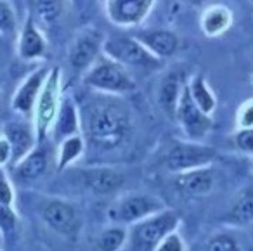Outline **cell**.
<instances>
[{
  "label": "cell",
  "instance_id": "obj_1",
  "mask_svg": "<svg viewBox=\"0 0 253 251\" xmlns=\"http://www.w3.org/2000/svg\"><path fill=\"white\" fill-rule=\"evenodd\" d=\"M130 130L128 113L116 101H99L88 113L87 137L97 149L109 151L118 147Z\"/></svg>",
  "mask_w": 253,
  "mask_h": 251
},
{
  "label": "cell",
  "instance_id": "obj_2",
  "mask_svg": "<svg viewBox=\"0 0 253 251\" xmlns=\"http://www.w3.org/2000/svg\"><path fill=\"white\" fill-rule=\"evenodd\" d=\"M102 50L109 56V59L116 61L125 66L135 68H158L160 61L156 56H151V50H148L137 39L123 35H113L104 40Z\"/></svg>",
  "mask_w": 253,
  "mask_h": 251
},
{
  "label": "cell",
  "instance_id": "obj_3",
  "mask_svg": "<svg viewBox=\"0 0 253 251\" xmlns=\"http://www.w3.org/2000/svg\"><path fill=\"white\" fill-rule=\"evenodd\" d=\"M177 222H179V218H177L175 213L165 211L158 216H153L151 220L137 223L132 229L130 248L141 251L156 250L158 244L175 229Z\"/></svg>",
  "mask_w": 253,
  "mask_h": 251
},
{
  "label": "cell",
  "instance_id": "obj_4",
  "mask_svg": "<svg viewBox=\"0 0 253 251\" xmlns=\"http://www.w3.org/2000/svg\"><path fill=\"white\" fill-rule=\"evenodd\" d=\"M85 84L104 92H128L134 90V82L116 61H101L85 77Z\"/></svg>",
  "mask_w": 253,
  "mask_h": 251
},
{
  "label": "cell",
  "instance_id": "obj_5",
  "mask_svg": "<svg viewBox=\"0 0 253 251\" xmlns=\"http://www.w3.org/2000/svg\"><path fill=\"white\" fill-rule=\"evenodd\" d=\"M215 158V149L200 144H175L165 156V167L170 171H187L210 163Z\"/></svg>",
  "mask_w": 253,
  "mask_h": 251
},
{
  "label": "cell",
  "instance_id": "obj_6",
  "mask_svg": "<svg viewBox=\"0 0 253 251\" xmlns=\"http://www.w3.org/2000/svg\"><path fill=\"white\" fill-rule=\"evenodd\" d=\"M59 68H54L49 73V78L43 84L40 90V97L37 101V133L40 139H43L49 130V125L52 123L56 115L57 106V94H59Z\"/></svg>",
  "mask_w": 253,
  "mask_h": 251
},
{
  "label": "cell",
  "instance_id": "obj_7",
  "mask_svg": "<svg viewBox=\"0 0 253 251\" xmlns=\"http://www.w3.org/2000/svg\"><path fill=\"white\" fill-rule=\"evenodd\" d=\"M177 118L180 120L184 130L189 137H201L210 130L211 122L207 118V113H203L194 102L189 87H186L180 94V101L177 106Z\"/></svg>",
  "mask_w": 253,
  "mask_h": 251
},
{
  "label": "cell",
  "instance_id": "obj_8",
  "mask_svg": "<svg viewBox=\"0 0 253 251\" xmlns=\"http://www.w3.org/2000/svg\"><path fill=\"white\" fill-rule=\"evenodd\" d=\"M153 4L155 0H106V12L116 25L130 26L141 23Z\"/></svg>",
  "mask_w": 253,
  "mask_h": 251
},
{
  "label": "cell",
  "instance_id": "obj_9",
  "mask_svg": "<svg viewBox=\"0 0 253 251\" xmlns=\"http://www.w3.org/2000/svg\"><path fill=\"white\" fill-rule=\"evenodd\" d=\"M43 220L52 227L56 232L63 236H75L80 229V218L71 205L64 201H49L43 206Z\"/></svg>",
  "mask_w": 253,
  "mask_h": 251
},
{
  "label": "cell",
  "instance_id": "obj_10",
  "mask_svg": "<svg viewBox=\"0 0 253 251\" xmlns=\"http://www.w3.org/2000/svg\"><path fill=\"white\" fill-rule=\"evenodd\" d=\"M101 50V37L94 32H84L73 40L70 49V61L73 68L84 70L97 57Z\"/></svg>",
  "mask_w": 253,
  "mask_h": 251
},
{
  "label": "cell",
  "instance_id": "obj_11",
  "mask_svg": "<svg viewBox=\"0 0 253 251\" xmlns=\"http://www.w3.org/2000/svg\"><path fill=\"white\" fill-rule=\"evenodd\" d=\"M47 73H49V70L43 68V70L35 71L30 78H26V82L19 87L18 94L14 97V102H12V108L16 111L26 113V115L32 111L33 104H35L37 97H39L40 90H42L43 84H45L43 80H45Z\"/></svg>",
  "mask_w": 253,
  "mask_h": 251
},
{
  "label": "cell",
  "instance_id": "obj_12",
  "mask_svg": "<svg viewBox=\"0 0 253 251\" xmlns=\"http://www.w3.org/2000/svg\"><path fill=\"white\" fill-rule=\"evenodd\" d=\"M137 40L148 50H151L153 54H156V57L172 56V54L177 50V47H179V39H177L172 32H167V30L142 32L137 35Z\"/></svg>",
  "mask_w": 253,
  "mask_h": 251
},
{
  "label": "cell",
  "instance_id": "obj_13",
  "mask_svg": "<svg viewBox=\"0 0 253 251\" xmlns=\"http://www.w3.org/2000/svg\"><path fill=\"white\" fill-rule=\"evenodd\" d=\"M177 187L189 196H205L213 187V171L208 168L187 170L177 178Z\"/></svg>",
  "mask_w": 253,
  "mask_h": 251
},
{
  "label": "cell",
  "instance_id": "obj_14",
  "mask_svg": "<svg viewBox=\"0 0 253 251\" xmlns=\"http://www.w3.org/2000/svg\"><path fill=\"white\" fill-rule=\"evenodd\" d=\"M84 178L88 189L97 194H108V192L116 191L125 182L123 175L113 168H90L84 171Z\"/></svg>",
  "mask_w": 253,
  "mask_h": 251
},
{
  "label": "cell",
  "instance_id": "obj_15",
  "mask_svg": "<svg viewBox=\"0 0 253 251\" xmlns=\"http://www.w3.org/2000/svg\"><path fill=\"white\" fill-rule=\"evenodd\" d=\"M45 52V40L37 30L33 23V16H30L19 39V56L23 59H35Z\"/></svg>",
  "mask_w": 253,
  "mask_h": 251
},
{
  "label": "cell",
  "instance_id": "obj_16",
  "mask_svg": "<svg viewBox=\"0 0 253 251\" xmlns=\"http://www.w3.org/2000/svg\"><path fill=\"white\" fill-rule=\"evenodd\" d=\"M160 208V203L153 198H146V196H132V198L125 199L118 208V218L125 220V222H134L142 216L149 215V213L156 211Z\"/></svg>",
  "mask_w": 253,
  "mask_h": 251
},
{
  "label": "cell",
  "instance_id": "obj_17",
  "mask_svg": "<svg viewBox=\"0 0 253 251\" xmlns=\"http://www.w3.org/2000/svg\"><path fill=\"white\" fill-rule=\"evenodd\" d=\"M180 77L177 73H170L163 78L162 85H160L158 92V101L162 109L169 116L177 115V106L180 101Z\"/></svg>",
  "mask_w": 253,
  "mask_h": 251
},
{
  "label": "cell",
  "instance_id": "obj_18",
  "mask_svg": "<svg viewBox=\"0 0 253 251\" xmlns=\"http://www.w3.org/2000/svg\"><path fill=\"white\" fill-rule=\"evenodd\" d=\"M5 137H7L11 149L14 153V160L26 156V153L32 147V133L21 123H11L5 126Z\"/></svg>",
  "mask_w": 253,
  "mask_h": 251
},
{
  "label": "cell",
  "instance_id": "obj_19",
  "mask_svg": "<svg viewBox=\"0 0 253 251\" xmlns=\"http://www.w3.org/2000/svg\"><path fill=\"white\" fill-rule=\"evenodd\" d=\"M47 170V154L43 149H37L30 153L25 160L21 161L18 168V173L23 180H35L43 171Z\"/></svg>",
  "mask_w": 253,
  "mask_h": 251
},
{
  "label": "cell",
  "instance_id": "obj_20",
  "mask_svg": "<svg viewBox=\"0 0 253 251\" xmlns=\"http://www.w3.org/2000/svg\"><path fill=\"white\" fill-rule=\"evenodd\" d=\"M77 130H78V122H77L75 106L71 104L70 101H64L63 108H61V113H59V118H57V125H56L57 140L73 135Z\"/></svg>",
  "mask_w": 253,
  "mask_h": 251
},
{
  "label": "cell",
  "instance_id": "obj_21",
  "mask_svg": "<svg viewBox=\"0 0 253 251\" xmlns=\"http://www.w3.org/2000/svg\"><path fill=\"white\" fill-rule=\"evenodd\" d=\"M229 218L238 225H246L253 222V189L243 192L241 198L234 203Z\"/></svg>",
  "mask_w": 253,
  "mask_h": 251
},
{
  "label": "cell",
  "instance_id": "obj_22",
  "mask_svg": "<svg viewBox=\"0 0 253 251\" xmlns=\"http://www.w3.org/2000/svg\"><path fill=\"white\" fill-rule=\"evenodd\" d=\"M231 23V12L224 7H213L205 14L203 30L207 35H218Z\"/></svg>",
  "mask_w": 253,
  "mask_h": 251
},
{
  "label": "cell",
  "instance_id": "obj_23",
  "mask_svg": "<svg viewBox=\"0 0 253 251\" xmlns=\"http://www.w3.org/2000/svg\"><path fill=\"white\" fill-rule=\"evenodd\" d=\"M189 92H191V95H193L194 102L198 104V108H200L203 113L208 115V113L215 108V99H213V95L210 94V90L207 88V85H205L203 77L194 78L193 84H191V87H189Z\"/></svg>",
  "mask_w": 253,
  "mask_h": 251
},
{
  "label": "cell",
  "instance_id": "obj_24",
  "mask_svg": "<svg viewBox=\"0 0 253 251\" xmlns=\"http://www.w3.org/2000/svg\"><path fill=\"white\" fill-rule=\"evenodd\" d=\"M35 9L43 25H52L63 12V0H37Z\"/></svg>",
  "mask_w": 253,
  "mask_h": 251
},
{
  "label": "cell",
  "instance_id": "obj_25",
  "mask_svg": "<svg viewBox=\"0 0 253 251\" xmlns=\"http://www.w3.org/2000/svg\"><path fill=\"white\" fill-rule=\"evenodd\" d=\"M82 149H84V142L80 137H70L64 139L63 146H61V158H59V170H63L68 163L80 156Z\"/></svg>",
  "mask_w": 253,
  "mask_h": 251
},
{
  "label": "cell",
  "instance_id": "obj_26",
  "mask_svg": "<svg viewBox=\"0 0 253 251\" xmlns=\"http://www.w3.org/2000/svg\"><path fill=\"white\" fill-rule=\"evenodd\" d=\"M125 241V230L123 229H109L101 236L99 246L101 250H118Z\"/></svg>",
  "mask_w": 253,
  "mask_h": 251
},
{
  "label": "cell",
  "instance_id": "obj_27",
  "mask_svg": "<svg viewBox=\"0 0 253 251\" xmlns=\"http://www.w3.org/2000/svg\"><path fill=\"white\" fill-rule=\"evenodd\" d=\"M16 14L9 2L0 0V32H14Z\"/></svg>",
  "mask_w": 253,
  "mask_h": 251
},
{
  "label": "cell",
  "instance_id": "obj_28",
  "mask_svg": "<svg viewBox=\"0 0 253 251\" xmlns=\"http://www.w3.org/2000/svg\"><path fill=\"white\" fill-rule=\"evenodd\" d=\"M16 227V215L11 206L0 201V229L4 232H12Z\"/></svg>",
  "mask_w": 253,
  "mask_h": 251
},
{
  "label": "cell",
  "instance_id": "obj_29",
  "mask_svg": "<svg viewBox=\"0 0 253 251\" xmlns=\"http://www.w3.org/2000/svg\"><path fill=\"white\" fill-rule=\"evenodd\" d=\"M208 250L211 251H225V250H236L234 239L229 236H217L208 243Z\"/></svg>",
  "mask_w": 253,
  "mask_h": 251
},
{
  "label": "cell",
  "instance_id": "obj_30",
  "mask_svg": "<svg viewBox=\"0 0 253 251\" xmlns=\"http://www.w3.org/2000/svg\"><path fill=\"white\" fill-rule=\"evenodd\" d=\"M236 144H238L239 149L253 153V128L239 132L238 135H236Z\"/></svg>",
  "mask_w": 253,
  "mask_h": 251
},
{
  "label": "cell",
  "instance_id": "obj_31",
  "mask_svg": "<svg viewBox=\"0 0 253 251\" xmlns=\"http://www.w3.org/2000/svg\"><path fill=\"white\" fill-rule=\"evenodd\" d=\"M156 250H162V251H179V250H184L182 246V241L179 239V236L175 234H169L162 243L158 244Z\"/></svg>",
  "mask_w": 253,
  "mask_h": 251
},
{
  "label": "cell",
  "instance_id": "obj_32",
  "mask_svg": "<svg viewBox=\"0 0 253 251\" xmlns=\"http://www.w3.org/2000/svg\"><path fill=\"white\" fill-rule=\"evenodd\" d=\"M0 201L5 203V205H11L12 203V189L9 185L5 175L0 170Z\"/></svg>",
  "mask_w": 253,
  "mask_h": 251
},
{
  "label": "cell",
  "instance_id": "obj_33",
  "mask_svg": "<svg viewBox=\"0 0 253 251\" xmlns=\"http://www.w3.org/2000/svg\"><path fill=\"white\" fill-rule=\"evenodd\" d=\"M11 153H12V149H11L9 140H0V165L5 163V161L9 160Z\"/></svg>",
  "mask_w": 253,
  "mask_h": 251
},
{
  "label": "cell",
  "instance_id": "obj_34",
  "mask_svg": "<svg viewBox=\"0 0 253 251\" xmlns=\"http://www.w3.org/2000/svg\"><path fill=\"white\" fill-rule=\"evenodd\" d=\"M243 125H253V108H250L248 111H245V116H243Z\"/></svg>",
  "mask_w": 253,
  "mask_h": 251
},
{
  "label": "cell",
  "instance_id": "obj_35",
  "mask_svg": "<svg viewBox=\"0 0 253 251\" xmlns=\"http://www.w3.org/2000/svg\"><path fill=\"white\" fill-rule=\"evenodd\" d=\"M187 2H191V4H200L201 0H187Z\"/></svg>",
  "mask_w": 253,
  "mask_h": 251
},
{
  "label": "cell",
  "instance_id": "obj_36",
  "mask_svg": "<svg viewBox=\"0 0 253 251\" xmlns=\"http://www.w3.org/2000/svg\"><path fill=\"white\" fill-rule=\"evenodd\" d=\"M252 2H253V0H252Z\"/></svg>",
  "mask_w": 253,
  "mask_h": 251
}]
</instances>
